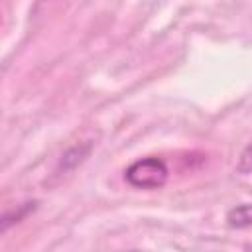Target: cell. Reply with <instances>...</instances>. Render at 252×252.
<instances>
[{
  "mask_svg": "<svg viewBox=\"0 0 252 252\" xmlns=\"http://www.w3.org/2000/svg\"><path fill=\"white\" fill-rule=\"evenodd\" d=\"M236 169H238L240 173H250V171H252V144L242 152Z\"/></svg>",
  "mask_w": 252,
  "mask_h": 252,
  "instance_id": "obj_3",
  "label": "cell"
},
{
  "mask_svg": "<svg viewBox=\"0 0 252 252\" xmlns=\"http://www.w3.org/2000/svg\"><path fill=\"white\" fill-rule=\"evenodd\" d=\"M226 220L234 228L252 226V205H238V207L230 209L226 215Z\"/></svg>",
  "mask_w": 252,
  "mask_h": 252,
  "instance_id": "obj_2",
  "label": "cell"
},
{
  "mask_svg": "<svg viewBox=\"0 0 252 252\" xmlns=\"http://www.w3.org/2000/svg\"><path fill=\"white\" fill-rule=\"evenodd\" d=\"M124 177L134 187L154 189V187H161L165 183V179H167V167L158 158H142V159L134 161L126 169Z\"/></svg>",
  "mask_w": 252,
  "mask_h": 252,
  "instance_id": "obj_1",
  "label": "cell"
}]
</instances>
